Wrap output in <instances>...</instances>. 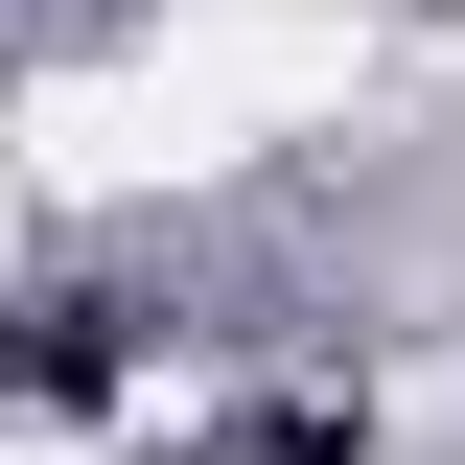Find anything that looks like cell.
<instances>
[{"label":"cell","mask_w":465,"mask_h":465,"mask_svg":"<svg viewBox=\"0 0 465 465\" xmlns=\"http://www.w3.org/2000/svg\"><path fill=\"white\" fill-rule=\"evenodd\" d=\"M0 280H24V163H0Z\"/></svg>","instance_id":"obj_2"},{"label":"cell","mask_w":465,"mask_h":465,"mask_svg":"<svg viewBox=\"0 0 465 465\" xmlns=\"http://www.w3.org/2000/svg\"><path fill=\"white\" fill-rule=\"evenodd\" d=\"M0 465H47V442H0Z\"/></svg>","instance_id":"obj_3"},{"label":"cell","mask_w":465,"mask_h":465,"mask_svg":"<svg viewBox=\"0 0 465 465\" xmlns=\"http://www.w3.org/2000/svg\"><path fill=\"white\" fill-rule=\"evenodd\" d=\"M280 116H349V24L326 0H210V24H163L140 70H47V94H24V163L47 186H186V163H232V140H280Z\"/></svg>","instance_id":"obj_1"}]
</instances>
